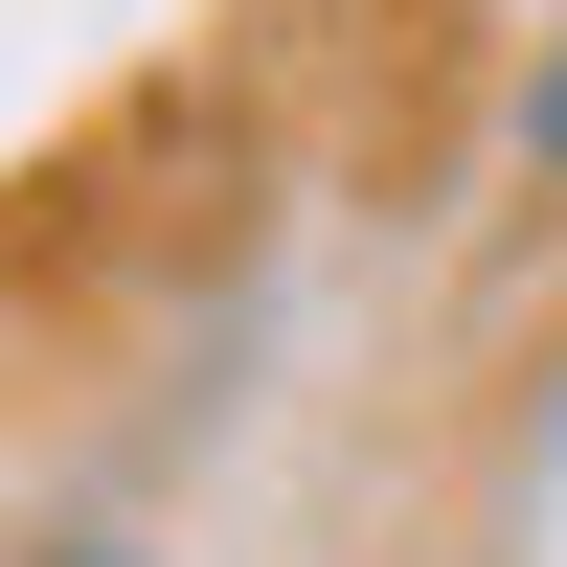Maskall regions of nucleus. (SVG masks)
Masks as SVG:
<instances>
[{
  "label": "nucleus",
  "mask_w": 567,
  "mask_h": 567,
  "mask_svg": "<svg viewBox=\"0 0 567 567\" xmlns=\"http://www.w3.org/2000/svg\"><path fill=\"white\" fill-rule=\"evenodd\" d=\"M523 182H567V23H545V69H523Z\"/></svg>",
  "instance_id": "obj_1"
}]
</instances>
